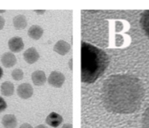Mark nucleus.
I'll list each match as a JSON object with an SVG mask.
<instances>
[{
    "label": "nucleus",
    "instance_id": "obj_11",
    "mask_svg": "<svg viewBox=\"0 0 149 128\" xmlns=\"http://www.w3.org/2000/svg\"><path fill=\"white\" fill-rule=\"evenodd\" d=\"M43 34V29L38 25H33L29 28L28 36L34 40H38Z\"/></svg>",
    "mask_w": 149,
    "mask_h": 128
},
{
    "label": "nucleus",
    "instance_id": "obj_20",
    "mask_svg": "<svg viewBox=\"0 0 149 128\" xmlns=\"http://www.w3.org/2000/svg\"><path fill=\"white\" fill-rule=\"evenodd\" d=\"M19 128H33V127L28 123H24L19 127Z\"/></svg>",
    "mask_w": 149,
    "mask_h": 128
},
{
    "label": "nucleus",
    "instance_id": "obj_10",
    "mask_svg": "<svg viewBox=\"0 0 149 128\" xmlns=\"http://www.w3.org/2000/svg\"><path fill=\"white\" fill-rule=\"evenodd\" d=\"M31 80L36 86H42L46 82V76L43 71H35L31 74Z\"/></svg>",
    "mask_w": 149,
    "mask_h": 128
},
{
    "label": "nucleus",
    "instance_id": "obj_5",
    "mask_svg": "<svg viewBox=\"0 0 149 128\" xmlns=\"http://www.w3.org/2000/svg\"><path fill=\"white\" fill-rule=\"evenodd\" d=\"M8 47L13 52H20L24 48V43L22 38L14 36L8 41Z\"/></svg>",
    "mask_w": 149,
    "mask_h": 128
},
{
    "label": "nucleus",
    "instance_id": "obj_21",
    "mask_svg": "<svg viewBox=\"0 0 149 128\" xmlns=\"http://www.w3.org/2000/svg\"><path fill=\"white\" fill-rule=\"evenodd\" d=\"M61 128H72V124H64Z\"/></svg>",
    "mask_w": 149,
    "mask_h": 128
},
{
    "label": "nucleus",
    "instance_id": "obj_16",
    "mask_svg": "<svg viewBox=\"0 0 149 128\" xmlns=\"http://www.w3.org/2000/svg\"><path fill=\"white\" fill-rule=\"evenodd\" d=\"M142 125H143V128H149V106L143 114Z\"/></svg>",
    "mask_w": 149,
    "mask_h": 128
},
{
    "label": "nucleus",
    "instance_id": "obj_18",
    "mask_svg": "<svg viewBox=\"0 0 149 128\" xmlns=\"http://www.w3.org/2000/svg\"><path fill=\"white\" fill-rule=\"evenodd\" d=\"M8 107V104H7L6 101L3 98L0 97V113L3 112L5 109Z\"/></svg>",
    "mask_w": 149,
    "mask_h": 128
},
{
    "label": "nucleus",
    "instance_id": "obj_1",
    "mask_svg": "<svg viewBox=\"0 0 149 128\" xmlns=\"http://www.w3.org/2000/svg\"><path fill=\"white\" fill-rule=\"evenodd\" d=\"M145 95L140 79L131 74L112 75L104 80L102 99L108 111L128 114L140 109Z\"/></svg>",
    "mask_w": 149,
    "mask_h": 128
},
{
    "label": "nucleus",
    "instance_id": "obj_19",
    "mask_svg": "<svg viewBox=\"0 0 149 128\" xmlns=\"http://www.w3.org/2000/svg\"><path fill=\"white\" fill-rule=\"evenodd\" d=\"M5 24V20L3 17L0 16V30H2L4 28Z\"/></svg>",
    "mask_w": 149,
    "mask_h": 128
},
{
    "label": "nucleus",
    "instance_id": "obj_13",
    "mask_svg": "<svg viewBox=\"0 0 149 128\" xmlns=\"http://www.w3.org/2000/svg\"><path fill=\"white\" fill-rule=\"evenodd\" d=\"M2 125L5 128H15L18 122L14 114H6L3 116L2 120Z\"/></svg>",
    "mask_w": 149,
    "mask_h": 128
},
{
    "label": "nucleus",
    "instance_id": "obj_9",
    "mask_svg": "<svg viewBox=\"0 0 149 128\" xmlns=\"http://www.w3.org/2000/svg\"><path fill=\"white\" fill-rule=\"evenodd\" d=\"M70 49H71V46L70 44L63 40L58 41L54 47V50L61 55H67Z\"/></svg>",
    "mask_w": 149,
    "mask_h": 128
},
{
    "label": "nucleus",
    "instance_id": "obj_12",
    "mask_svg": "<svg viewBox=\"0 0 149 128\" xmlns=\"http://www.w3.org/2000/svg\"><path fill=\"white\" fill-rule=\"evenodd\" d=\"M140 23L145 34L149 38V10H146L142 13Z\"/></svg>",
    "mask_w": 149,
    "mask_h": 128
},
{
    "label": "nucleus",
    "instance_id": "obj_22",
    "mask_svg": "<svg viewBox=\"0 0 149 128\" xmlns=\"http://www.w3.org/2000/svg\"><path fill=\"white\" fill-rule=\"evenodd\" d=\"M3 69H2V67H0V79H2V76H3Z\"/></svg>",
    "mask_w": 149,
    "mask_h": 128
},
{
    "label": "nucleus",
    "instance_id": "obj_17",
    "mask_svg": "<svg viewBox=\"0 0 149 128\" xmlns=\"http://www.w3.org/2000/svg\"><path fill=\"white\" fill-rule=\"evenodd\" d=\"M12 77L15 81H21L24 78V72L20 69H15L12 72Z\"/></svg>",
    "mask_w": 149,
    "mask_h": 128
},
{
    "label": "nucleus",
    "instance_id": "obj_8",
    "mask_svg": "<svg viewBox=\"0 0 149 128\" xmlns=\"http://www.w3.org/2000/svg\"><path fill=\"white\" fill-rule=\"evenodd\" d=\"M1 62L5 68H11L16 63V57L12 52H5L2 55Z\"/></svg>",
    "mask_w": 149,
    "mask_h": 128
},
{
    "label": "nucleus",
    "instance_id": "obj_23",
    "mask_svg": "<svg viewBox=\"0 0 149 128\" xmlns=\"http://www.w3.org/2000/svg\"><path fill=\"white\" fill-rule=\"evenodd\" d=\"M35 128H48V127L44 125H37Z\"/></svg>",
    "mask_w": 149,
    "mask_h": 128
},
{
    "label": "nucleus",
    "instance_id": "obj_2",
    "mask_svg": "<svg viewBox=\"0 0 149 128\" xmlns=\"http://www.w3.org/2000/svg\"><path fill=\"white\" fill-rule=\"evenodd\" d=\"M110 60L103 50L87 42L81 43V82H95L104 74Z\"/></svg>",
    "mask_w": 149,
    "mask_h": 128
},
{
    "label": "nucleus",
    "instance_id": "obj_3",
    "mask_svg": "<svg viewBox=\"0 0 149 128\" xmlns=\"http://www.w3.org/2000/svg\"><path fill=\"white\" fill-rule=\"evenodd\" d=\"M65 81V76L62 73L59 72H52L48 76V82L50 85L54 87L59 88L61 87L64 83Z\"/></svg>",
    "mask_w": 149,
    "mask_h": 128
},
{
    "label": "nucleus",
    "instance_id": "obj_24",
    "mask_svg": "<svg viewBox=\"0 0 149 128\" xmlns=\"http://www.w3.org/2000/svg\"><path fill=\"white\" fill-rule=\"evenodd\" d=\"M5 10H0V12H5Z\"/></svg>",
    "mask_w": 149,
    "mask_h": 128
},
{
    "label": "nucleus",
    "instance_id": "obj_7",
    "mask_svg": "<svg viewBox=\"0 0 149 128\" xmlns=\"http://www.w3.org/2000/svg\"><path fill=\"white\" fill-rule=\"evenodd\" d=\"M45 122L52 127H58L63 122V117L56 112H51L46 117Z\"/></svg>",
    "mask_w": 149,
    "mask_h": 128
},
{
    "label": "nucleus",
    "instance_id": "obj_4",
    "mask_svg": "<svg viewBox=\"0 0 149 128\" xmlns=\"http://www.w3.org/2000/svg\"><path fill=\"white\" fill-rule=\"evenodd\" d=\"M34 93L32 86L29 83H23L17 88V94L21 98L29 99L31 97Z\"/></svg>",
    "mask_w": 149,
    "mask_h": 128
},
{
    "label": "nucleus",
    "instance_id": "obj_15",
    "mask_svg": "<svg viewBox=\"0 0 149 128\" xmlns=\"http://www.w3.org/2000/svg\"><path fill=\"white\" fill-rule=\"evenodd\" d=\"M13 25L17 30H23L26 28L27 20L24 15H18L13 20Z\"/></svg>",
    "mask_w": 149,
    "mask_h": 128
},
{
    "label": "nucleus",
    "instance_id": "obj_14",
    "mask_svg": "<svg viewBox=\"0 0 149 128\" xmlns=\"http://www.w3.org/2000/svg\"><path fill=\"white\" fill-rule=\"evenodd\" d=\"M1 93L6 97H10L12 96L15 91V87H14V85L11 82L7 81V82H3L1 85Z\"/></svg>",
    "mask_w": 149,
    "mask_h": 128
},
{
    "label": "nucleus",
    "instance_id": "obj_6",
    "mask_svg": "<svg viewBox=\"0 0 149 128\" xmlns=\"http://www.w3.org/2000/svg\"><path fill=\"white\" fill-rule=\"evenodd\" d=\"M24 58L29 64H33L39 60L40 54L36 48L29 47L24 52Z\"/></svg>",
    "mask_w": 149,
    "mask_h": 128
}]
</instances>
